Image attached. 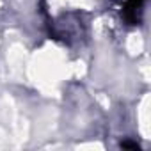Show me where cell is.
I'll use <instances>...</instances> for the list:
<instances>
[{
  "instance_id": "6da1fadb",
  "label": "cell",
  "mask_w": 151,
  "mask_h": 151,
  "mask_svg": "<svg viewBox=\"0 0 151 151\" xmlns=\"http://www.w3.org/2000/svg\"><path fill=\"white\" fill-rule=\"evenodd\" d=\"M121 146L123 147H130V149H139V144H135V142H123Z\"/></svg>"
}]
</instances>
